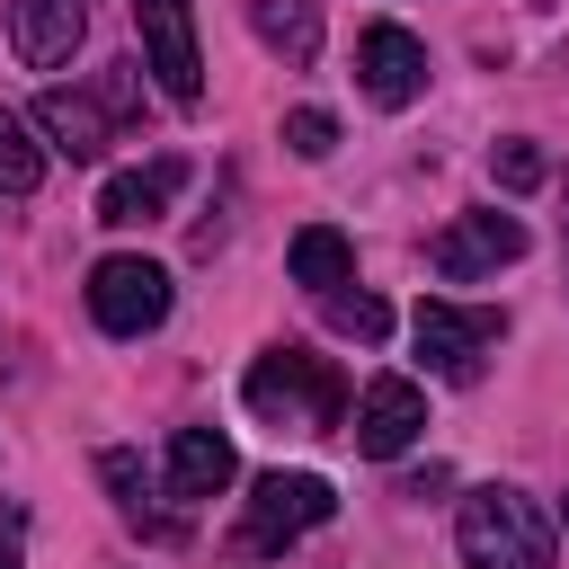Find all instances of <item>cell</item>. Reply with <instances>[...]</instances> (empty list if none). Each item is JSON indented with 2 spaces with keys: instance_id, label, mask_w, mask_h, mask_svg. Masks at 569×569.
Returning <instances> with one entry per match:
<instances>
[{
  "instance_id": "1",
  "label": "cell",
  "mask_w": 569,
  "mask_h": 569,
  "mask_svg": "<svg viewBox=\"0 0 569 569\" xmlns=\"http://www.w3.org/2000/svg\"><path fill=\"white\" fill-rule=\"evenodd\" d=\"M240 400H249L267 427H311V436L347 427V382H338V365L311 356V347H267V356L249 365Z\"/></svg>"
},
{
  "instance_id": "2",
  "label": "cell",
  "mask_w": 569,
  "mask_h": 569,
  "mask_svg": "<svg viewBox=\"0 0 569 569\" xmlns=\"http://www.w3.org/2000/svg\"><path fill=\"white\" fill-rule=\"evenodd\" d=\"M453 542H462L471 569H551V516L525 489H507V480H489V489L462 498Z\"/></svg>"
},
{
  "instance_id": "3",
  "label": "cell",
  "mask_w": 569,
  "mask_h": 569,
  "mask_svg": "<svg viewBox=\"0 0 569 569\" xmlns=\"http://www.w3.org/2000/svg\"><path fill=\"white\" fill-rule=\"evenodd\" d=\"M169 302H178V284H169V267H160V258L116 249V258H98V267H89V320H98L107 338H142V329H160V320H169Z\"/></svg>"
},
{
  "instance_id": "4",
  "label": "cell",
  "mask_w": 569,
  "mask_h": 569,
  "mask_svg": "<svg viewBox=\"0 0 569 569\" xmlns=\"http://www.w3.org/2000/svg\"><path fill=\"white\" fill-rule=\"evenodd\" d=\"M329 516H338V489H329L320 471H267V480L249 489L240 542H249V551H276V542H293V533H311V525H329Z\"/></svg>"
},
{
  "instance_id": "5",
  "label": "cell",
  "mask_w": 569,
  "mask_h": 569,
  "mask_svg": "<svg viewBox=\"0 0 569 569\" xmlns=\"http://www.w3.org/2000/svg\"><path fill=\"white\" fill-rule=\"evenodd\" d=\"M409 338H418L427 373H445V382H471V373H480V356L507 338V320H498V311H480V302H418Z\"/></svg>"
},
{
  "instance_id": "6",
  "label": "cell",
  "mask_w": 569,
  "mask_h": 569,
  "mask_svg": "<svg viewBox=\"0 0 569 569\" xmlns=\"http://www.w3.org/2000/svg\"><path fill=\"white\" fill-rule=\"evenodd\" d=\"M525 258V222L516 213H462V222H445L436 240H427V267L445 276V284H480V276H498V267H516Z\"/></svg>"
},
{
  "instance_id": "7",
  "label": "cell",
  "mask_w": 569,
  "mask_h": 569,
  "mask_svg": "<svg viewBox=\"0 0 569 569\" xmlns=\"http://www.w3.org/2000/svg\"><path fill=\"white\" fill-rule=\"evenodd\" d=\"M347 436H356V453H373V462L409 453V445L427 436V391H418L409 373H373V382L356 391V409H347Z\"/></svg>"
},
{
  "instance_id": "8",
  "label": "cell",
  "mask_w": 569,
  "mask_h": 569,
  "mask_svg": "<svg viewBox=\"0 0 569 569\" xmlns=\"http://www.w3.org/2000/svg\"><path fill=\"white\" fill-rule=\"evenodd\" d=\"M133 27H142V62L160 71L169 107H196V98H204V62H196V9H187V0H133Z\"/></svg>"
},
{
  "instance_id": "9",
  "label": "cell",
  "mask_w": 569,
  "mask_h": 569,
  "mask_svg": "<svg viewBox=\"0 0 569 569\" xmlns=\"http://www.w3.org/2000/svg\"><path fill=\"white\" fill-rule=\"evenodd\" d=\"M356 80H365L373 107H409V98H427V44L382 18V27L356 36Z\"/></svg>"
},
{
  "instance_id": "10",
  "label": "cell",
  "mask_w": 569,
  "mask_h": 569,
  "mask_svg": "<svg viewBox=\"0 0 569 569\" xmlns=\"http://www.w3.org/2000/svg\"><path fill=\"white\" fill-rule=\"evenodd\" d=\"M231 480H240V453H231L222 427H178V436H169V498H178V507H204V498H222Z\"/></svg>"
},
{
  "instance_id": "11",
  "label": "cell",
  "mask_w": 569,
  "mask_h": 569,
  "mask_svg": "<svg viewBox=\"0 0 569 569\" xmlns=\"http://www.w3.org/2000/svg\"><path fill=\"white\" fill-rule=\"evenodd\" d=\"M178 187H187V160H178V151H160V160H142V169H124V178H107V187H98V222H116V231L160 222V213L178 204Z\"/></svg>"
},
{
  "instance_id": "12",
  "label": "cell",
  "mask_w": 569,
  "mask_h": 569,
  "mask_svg": "<svg viewBox=\"0 0 569 569\" xmlns=\"http://www.w3.org/2000/svg\"><path fill=\"white\" fill-rule=\"evenodd\" d=\"M27 124H36L62 160H80V169H89V160H107V142H116V133H107V116H98V98H80V89H44Z\"/></svg>"
},
{
  "instance_id": "13",
  "label": "cell",
  "mask_w": 569,
  "mask_h": 569,
  "mask_svg": "<svg viewBox=\"0 0 569 569\" xmlns=\"http://www.w3.org/2000/svg\"><path fill=\"white\" fill-rule=\"evenodd\" d=\"M80 27H89V0H18V53L36 71H62Z\"/></svg>"
},
{
  "instance_id": "14",
  "label": "cell",
  "mask_w": 569,
  "mask_h": 569,
  "mask_svg": "<svg viewBox=\"0 0 569 569\" xmlns=\"http://www.w3.org/2000/svg\"><path fill=\"white\" fill-rule=\"evenodd\" d=\"M249 27L267 53H284L293 71L320 53V0H249Z\"/></svg>"
},
{
  "instance_id": "15",
  "label": "cell",
  "mask_w": 569,
  "mask_h": 569,
  "mask_svg": "<svg viewBox=\"0 0 569 569\" xmlns=\"http://www.w3.org/2000/svg\"><path fill=\"white\" fill-rule=\"evenodd\" d=\"M284 267H293V284H311V293H338V284L356 276V249H347V231H329V222H311V231H293V249H284Z\"/></svg>"
},
{
  "instance_id": "16",
  "label": "cell",
  "mask_w": 569,
  "mask_h": 569,
  "mask_svg": "<svg viewBox=\"0 0 569 569\" xmlns=\"http://www.w3.org/2000/svg\"><path fill=\"white\" fill-rule=\"evenodd\" d=\"M36 178H44V151L27 142V116L0 107V196H27Z\"/></svg>"
},
{
  "instance_id": "17",
  "label": "cell",
  "mask_w": 569,
  "mask_h": 569,
  "mask_svg": "<svg viewBox=\"0 0 569 569\" xmlns=\"http://www.w3.org/2000/svg\"><path fill=\"white\" fill-rule=\"evenodd\" d=\"M320 302H329V329L338 338H365V347L391 338V302L382 293H320Z\"/></svg>"
},
{
  "instance_id": "18",
  "label": "cell",
  "mask_w": 569,
  "mask_h": 569,
  "mask_svg": "<svg viewBox=\"0 0 569 569\" xmlns=\"http://www.w3.org/2000/svg\"><path fill=\"white\" fill-rule=\"evenodd\" d=\"M98 471H107V489H116V507H124V525H151V533H169V525H160V516L142 507V462H133L124 445H107V453H98Z\"/></svg>"
},
{
  "instance_id": "19",
  "label": "cell",
  "mask_w": 569,
  "mask_h": 569,
  "mask_svg": "<svg viewBox=\"0 0 569 569\" xmlns=\"http://www.w3.org/2000/svg\"><path fill=\"white\" fill-rule=\"evenodd\" d=\"M284 142H293L302 160H329V151H338V116H329V107H293V116H284Z\"/></svg>"
},
{
  "instance_id": "20",
  "label": "cell",
  "mask_w": 569,
  "mask_h": 569,
  "mask_svg": "<svg viewBox=\"0 0 569 569\" xmlns=\"http://www.w3.org/2000/svg\"><path fill=\"white\" fill-rule=\"evenodd\" d=\"M489 178H498L507 196H525V187H542V151H533V142H498V151H489Z\"/></svg>"
},
{
  "instance_id": "21",
  "label": "cell",
  "mask_w": 569,
  "mask_h": 569,
  "mask_svg": "<svg viewBox=\"0 0 569 569\" xmlns=\"http://www.w3.org/2000/svg\"><path fill=\"white\" fill-rule=\"evenodd\" d=\"M0 569H27V507H0Z\"/></svg>"
}]
</instances>
